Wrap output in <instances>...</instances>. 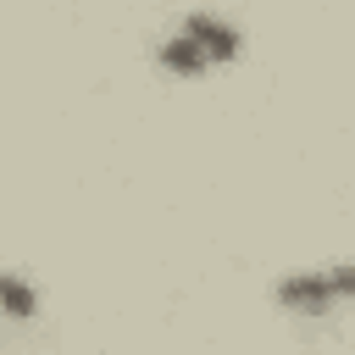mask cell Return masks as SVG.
<instances>
[{"instance_id":"7a4b0ae2","label":"cell","mask_w":355,"mask_h":355,"mask_svg":"<svg viewBox=\"0 0 355 355\" xmlns=\"http://www.w3.org/2000/svg\"><path fill=\"white\" fill-rule=\"evenodd\" d=\"M277 311L288 316H327L338 300H333V283H327V266H305V272H288L277 288H272Z\"/></svg>"},{"instance_id":"6da1fadb","label":"cell","mask_w":355,"mask_h":355,"mask_svg":"<svg viewBox=\"0 0 355 355\" xmlns=\"http://www.w3.org/2000/svg\"><path fill=\"white\" fill-rule=\"evenodd\" d=\"M239 50H244V33L233 22H222L211 11H189L178 22V33H166V44L155 50V61L172 78H205V72L239 61Z\"/></svg>"},{"instance_id":"3957f363","label":"cell","mask_w":355,"mask_h":355,"mask_svg":"<svg viewBox=\"0 0 355 355\" xmlns=\"http://www.w3.org/2000/svg\"><path fill=\"white\" fill-rule=\"evenodd\" d=\"M0 305H6V316H17V322H22V316H33V311H39V294H33L17 272H6V277H0Z\"/></svg>"},{"instance_id":"277c9868","label":"cell","mask_w":355,"mask_h":355,"mask_svg":"<svg viewBox=\"0 0 355 355\" xmlns=\"http://www.w3.org/2000/svg\"><path fill=\"white\" fill-rule=\"evenodd\" d=\"M327 283H333V300L349 305V300H355V261H333V266H327Z\"/></svg>"}]
</instances>
